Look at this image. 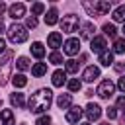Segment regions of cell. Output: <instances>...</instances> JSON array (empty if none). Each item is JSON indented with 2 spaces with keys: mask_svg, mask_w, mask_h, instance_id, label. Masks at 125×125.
I'll return each mask as SVG.
<instances>
[{
  "mask_svg": "<svg viewBox=\"0 0 125 125\" xmlns=\"http://www.w3.org/2000/svg\"><path fill=\"white\" fill-rule=\"evenodd\" d=\"M51 102H53V92L49 88H41L35 94H31V98L27 102V107H29L31 113H43L51 107Z\"/></svg>",
  "mask_w": 125,
  "mask_h": 125,
  "instance_id": "obj_1",
  "label": "cell"
},
{
  "mask_svg": "<svg viewBox=\"0 0 125 125\" xmlns=\"http://www.w3.org/2000/svg\"><path fill=\"white\" fill-rule=\"evenodd\" d=\"M8 39H10L14 45L23 43V41L27 39V27H25V25H20V23L10 25V29H8Z\"/></svg>",
  "mask_w": 125,
  "mask_h": 125,
  "instance_id": "obj_2",
  "label": "cell"
},
{
  "mask_svg": "<svg viewBox=\"0 0 125 125\" xmlns=\"http://www.w3.org/2000/svg\"><path fill=\"white\" fill-rule=\"evenodd\" d=\"M12 59H14V53L8 51L4 53V57L0 59V86H4L10 78V70H12Z\"/></svg>",
  "mask_w": 125,
  "mask_h": 125,
  "instance_id": "obj_3",
  "label": "cell"
},
{
  "mask_svg": "<svg viewBox=\"0 0 125 125\" xmlns=\"http://www.w3.org/2000/svg\"><path fill=\"white\" fill-rule=\"evenodd\" d=\"M61 27L64 33H74L78 27H80V18L76 14H68V16H62L61 20Z\"/></svg>",
  "mask_w": 125,
  "mask_h": 125,
  "instance_id": "obj_4",
  "label": "cell"
},
{
  "mask_svg": "<svg viewBox=\"0 0 125 125\" xmlns=\"http://www.w3.org/2000/svg\"><path fill=\"white\" fill-rule=\"evenodd\" d=\"M113 92H115V84H113L111 80H102L100 86H98V90H96V94H98L100 98H105V100L111 98Z\"/></svg>",
  "mask_w": 125,
  "mask_h": 125,
  "instance_id": "obj_5",
  "label": "cell"
},
{
  "mask_svg": "<svg viewBox=\"0 0 125 125\" xmlns=\"http://www.w3.org/2000/svg\"><path fill=\"white\" fill-rule=\"evenodd\" d=\"M66 55H70V57H74V55H78V51H80V39H76V37H70V39H66L64 41V49H62Z\"/></svg>",
  "mask_w": 125,
  "mask_h": 125,
  "instance_id": "obj_6",
  "label": "cell"
},
{
  "mask_svg": "<svg viewBox=\"0 0 125 125\" xmlns=\"http://www.w3.org/2000/svg\"><path fill=\"white\" fill-rule=\"evenodd\" d=\"M105 47H107V43H105V37H102V35H96V37L90 41V49H92V53L102 55V53L105 51Z\"/></svg>",
  "mask_w": 125,
  "mask_h": 125,
  "instance_id": "obj_7",
  "label": "cell"
},
{
  "mask_svg": "<svg viewBox=\"0 0 125 125\" xmlns=\"http://www.w3.org/2000/svg\"><path fill=\"white\" fill-rule=\"evenodd\" d=\"M8 14H10V18H14V20H20V18H23V16H25V6H23L21 2H18V4H12V6L8 8Z\"/></svg>",
  "mask_w": 125,
  "mask_h": 125,
  "instance_id": "obj_8",
  "label": "cell"
},
{
  "mask_svg": "<svg viewBox=\"0 0 125 125\" xmlns=\"http://www.w3.org/2000/svg\"><path fill=\"white\" fill-rule=\"evenodd\" d=\"M86 115H88L90 121H96V119H100V115H102V107H100L98 104L90 102V104L86 105Z\"/></svg>",
  "mask_w": 125,
  "mask_h": 125,
  "instance_id": "obj_9",
  "label": "cell"
},
{
  "mask_svg": "<svg viewBox=\"0 0 125 125\" xmlns=\"http://www.w3.org/2000/svg\"><path fill=\"white\" fill-rule=\"evenodd\" d=\"M82 113H84V111H82L80 105H72V107L66 111V121H68V123H78L80 117H82Z\"/></svg>",
  "mask_w": 125,
  "mask_h": 125,
  "instance_id": "obj_10",
  "label": "cell"
},
{
  "mask_svg": "<svg viewBox=\"0 0 125 125\" xmlns=\"http://www.w3.org/2000/svg\"><path fill=\"white\" fill-rule=\"evenodd\" d=\"M94 33H96V25H94L92 21L82 23V31H80V37H82V39H90V41H92V39L96 37Z\"/></svg>",
  "mask_w": 125,
  "mask_h": 125,
  "instance_id": "obj_11",
  "label": "cell"
},
{
  "mask_svg": "<svg viewBox=\"0 0 125 125\" xmlns=\"http://www.w3.org/2000/svg\"><path fill=\"white\" fill-rule=\"evenodd\" d=\"M82 78H84V82H94L96 78H100V68L98 66H88L84 72H82Z\"/></svg>",
  "mask_w": 125,
  "mask_h": 125,
  "instance_id": "obj_12",
  "label": "cell"
},
{
  "mask_svg": "<svg viewBox=\"0 0 125 125\" xmlns=\"http://www.w3.org/2000/svg\"><path fill=\"white\" fill-rule=\"evenodd\" d=\"M47 45H49L51 49H59V47L62 45V35H61L59 31H53V33L47 37Z\"/></svg>",
  "mask_w": 125,
  "mask_h": 125,
  "instance_id": "obj_13",
  "label": "cell"
},
{
  "mask_svg": "<svg viewBox=\"0 0 125 125\" xmlns=\"http://www.w3.org/2000/svg\"><path fill=\"white\" fill-rule=\"evenodd\" d=\"M31 55L33 57H37V59H43L45 57V47H43V43H39V41H35V43H31Z\"/></svg>",
  "mask_w": 125,
  "mask_h": 125,
  "instance_id": "obj_14",
  "label": "cell"
},
{
  "mask_svg": "<svg viewBox=\"0 0 125 125\" xmlns=\"http://www.w3.org/2000/svg\"><path fill=\"white\" fill-rule=\"evenodd\" d=\"M66 84V72L64 70H55L53 72V86H62Z\"/></svg>",
  "mask_w": 125,
  "mask_h": 125,
  "instance_id": "obj_15",
  "label": "cell"
},
{
  "mask_svg": "<svg viewBox=\"0 0 125 125\" xmlns=\"http://www.w3.org/2000/svg\"><path fill=\"white\" fill-rule=\"evenodd\" d=\"M0 123L2 125H14V113H12V109H2L0 111Z\"/></svg>",
  "mask_w": 125,
  "mask_h": 125,
  "instance_id": "obj_16",
  "label": "cell"
},
{
  "mask_svg": "<svg viewBox=\"0 0 125 125\" xmlns=\"http://www.w3.org/2000/svg\"><path fill=\"white\" fill-rule=\"evenodd\" d=\"M70 102H72V96H70V94H61V96L57 98V105H59L61 109L70 107Z\"/></svg>",
  "mask_w": 125,
  "mask_h": 125,
  "instance_id": "obj_17",
  "label": "cell"
},
{
  "mask_svg": "<svg viewBox=\"0 0 125 125\" xmlns=\"http://www.w3.org/2000/svg\"><path fill=\"white\" fill-rule=\"evenodd\" d=\"M57 21H59V12H57V8H51L47 12V16H45V23L47 25H55Z\"/></svg>",
  "mask_w": 125,
  "mask_h": 125,
  "instance_id": "obj_18",
  "label": "cell"
},
{
  "mask_svg": "<svg viewBox=\"0 0 125 125\" xmlns=\"http://www.w3.org/2000/svg\"><path fill=\"white\" fill-rule=\"evenodd\" d=\"M10 102H12V105H16V107H23V105H25V98H23V94H20V92H14V94L10 96Z\"/></svg>",
  "mask_w": 125,
  "mask_h": 125,
  "instance_id": "obj_19",
  "label": "cell"
},
{
  "mask_svg": "<svg viewBox=\"0 0 125 125\" xmlns=\"http://www.w3.org/2000/svg\"><path fill=\"white\" fill-rule=\"evenodd\" d=\"M111 62H113V53L105 49V51L100 55V64H102V66H109Z\"/></svg>",
  "mask_w": 125,
  "mask_h": 125,
  "instance_id": "obj_20",
  "label": "cell"
},
{
  "mask_svg": "<svg viewBox=\"0 0 125 125\" xmlns=\"http://www.w3.org/2000/svg\"><path fill=\"white\" fill-rule=\"evenodd\" d=\"M45 72H47V62H37V64H33V66H31V74H33V76H37V78H39V76H43Z\"/></svg>",
  "mask_w": 125,
  "mask_h": 125,
  "instance_id": "obj_21",
  "label": "cell"
},
{
  "mask_svg": "<svg viewBox=\"0 0 125 125\" xmlns=\"http://www.w3.org/2000/svg\"><path fill=\"white\" fill-rule=\"evenodd\" d=\"M94 6H96V10H98L100 16L102 14H107L111 10V2H94Z\"/></svg>",
  "mask_w": 125,
  "mask_h": 125,
  "instance_id": "obj_22",
  "label": "cell"
},
{
  "mask_svg": "<svg viewBox=\"0 0 125 125\" xmlns=\"http://www.w3.org/2000/svg\"><path fill=\"white\" fill-rule=\"evenodd\" d=\"M104 33H105V37H111V39H115L117 37V29H115V25L113 23H104Z\"/></svg>",
  "mask_w": 125,
  "mask_h": 125,
  "instance_id": "obj_23",
  "label": "cell"
},
{
  "mask_svg": "<svg viewBox=\"0 0 125 125\" xmlns=\"http://www.w3.org/2000/svg\"><path fill=\"white\" fill-rule=\"evenodd\" d=\"M111 53H115V55H123V53H125V37H123V39H115Z\"/></svg>",
  "mask_w": 125,
  "mask_h": 125,
  "instance_id": "obj_24",
  "label": "cell"
},
{
  "mask_svg": "<svg viewBox=\"0 0 125 125\" xmlns=\"http://www.w3.org/2000/svg\"><path fill=\"white\" fill-rule=\"evenodd\" d=\"M12 84H14L16 88H23V86L27 84V78H25L23 74H16V76H12Z\"/></svg>",
  "mask_w": 125,
  "mask_h": 125,
  "instance_id": "obj_25",
  "label": "cell"
},
{
  "mask_svg": "<svg viewBox=\"0 0 125 125\" xmlns=\"http://www.w3.org/2000/svg\"><path fill=\"white\" fill-rule=\"evenodd\" d=\"M113 21H123L125 23V6H119L113 10Z\"/></svg>",
  "mask_w": 125,
  "mask_h": 125,
  "instance_id": "obj_26",
  "label": "cell"
},
{
  "mask_svg": "<svg viewBox=\"0 0 125 125\" xmlns=\"http://www.w3.org/2000/svg\"><path fill=\"white\" fill-rule=\"evenodd\" d=\"M78 61H74V59H70V61H66V70L64 72H68V74H76L78 72Z\"/></svg>",
  "mask_w": 125,
  "mask_h": 125,
  "instance_id": "obj_27",
  "label": "cell"
},
{
  "mask_svg": "<svg viewBox=\"0 0 125 125\" xmlns=\"http://www.w3.org/2000/svg\"><path fill=\"white\" fill-rule=\"evenodd\" d=\"M66 86H68V90H70V92H78V90L82 88V84H80V80H78V78H70V80L66 82Z\"/></svg>",
  "mask_w": 125,
  "mask_h": 125,
  "instance_id": "obj_28",
  "label": "cell"
},
{
  "mask_svg": "<svg viewBox=\"0 0 125 125\" xmlns=\"http://www.w3.org/2000/svg\"><path fill=\"white\" fill-rule=\"evenodd\" d=\"M82 6L86 8V12H88V16H92V18H98V16H100L94 4H90V2H82Z\"/></svg>",
  "mask_w": 125,
  "mask_h": 125,
  "instance_id": "obj_29",
  "label": "cell"
},
{
  "mask_svg": "<svg viewBox=\"0 0 125 125\" xmlns=\"http://www.w3.org/2000/svg\"><path fill=\"white\" fill-rule=\"evenodd\" d=\"M49 62H53V64H61V62H62V55H61L59 51H53V53L49 55Z\"/></svg>",
  "mask_w": 125,
  "mask_h": 125,
  "instance_id": "obj_30",
  "label": "cell"
},
{
  "mask_svg": "<svg viewBox=\"0 0 125 125\" xmlns=\"http://www.w3.org/2000/svg\"><path fill=\"white\" fill-rule=\"evenodd\" d=\"M43 12H45V6H43L41 2H35V4L31 6V14H33V18L39 16V14H43Z\"/></svg>",
  "mask_w": 125,
  "mask_h": 125,
  "instance_id": "obj_31",
  "label": "cell"
},
{
  "mask_svg": "<svg viewBox=\"0 0 125 125\" xmlns=\"http://www.w3.org/2000/svg\"><path fill=\"white\" fill-rule=\"evenodd\" d=\"M16 64H18L20 70H27V68H29V59H27V57H20Z\"/></svg>",
  "mask_w": 125,
  "mask_h": 125,
  "instance_id": "obj_32",
  "label": "cell"
},
{
  "mask_svg": "<svg viewBox=\"0 0 125 125\" xmlns=\"http://www.w3.org/2000/svg\"><path fill=\"white\" fill-rule=\"evenodd\" d=\"M53 123V119L49 117V115H41L37 121H35V125H51Z\"/></svg>",
  "mask_w": 125,
  "mask_h": 125,
  "instance_id": "obj_33",
  "label": "cell"
},
{
  "mask_svg": "<svg viewBox=\"0 0 125 125\" xmlns=\"http://www.w3.org/2000/svg\"><path fill=\"white\" fill-rule=\"evenodd\" d=\"M25 27H37V18H33V16H29L27 20H25Z\"/></svg>",
  "mask_w": 125,
  "mask_h": 125,
  "instance_id": "obj_34",
  "label": "cell"
},
{
  "mask_svg": "<svg viewBox=\"0 0 125 125\" xmlns=\"http://www.w3.org/2000/svg\"><path fill=\"white\" fill-rule=\"evenodd\" d=\"M105 115H107V119H115L117 117V107H107L105 109Z\"/></svg>",
  "mask_w": 125,
  "mask_h": 125,
  "instance_id": "obj_35",
  "label": "cell"
},
{
  "mask_svg": "<svg viewBox=\"0 0 125 125\" xmlns=\"http://www.w3.org/2000/svg\"><path fill=\"white\" fill-rule=\"evenodd\" d=\"M117 88H119V90L125 94V76H121V78H119V82H117Z\"/></svg>",
  "mask_w": 125,
  "mask_h": 125,
  "instance_id": "obj_36",
  "label": "cell"
},
{
  "mask_svg": "<svg viewBox=\"0 0 125 125\" xmlns=\"http://www.w3.org/2000/svg\"><path fill=\"white\" fill-rule=\"evenodd\" d=\"M117 107H125V96H119L117 98Z\"/></svg>",
  "mask_w": 125,
  "mask_h": 125,
  "instance_id": "obj_37",
  "label": "cell"
},
{
  "mask_svg": "<svg viewBox=\"0 0 125 125\" xmlns=\"http://www.w3.org/2000/svg\"><path fill=\"white\" fill-rule=\"evenodd\" d=\"M2 53H6V41L0 37V55H2Z\"/></svg>",
  "mask_w": 125,
  "mask_h": 125,
  "instance_id": "obj_38",
  "label": "cell"
},
{
  "mask_svg": "<svg viewBox=\"0 0 125 125\" xmlns=\"http://www.w3.org/2000/svg\"><path fill=\"white\" fill-rule=\"evenodd\" d=\"M4 10H6V4H4V2H0V16H2V12H4Z\"/></svg>",
  "mask_w": 125,
  "mask_h": 125,
  "instance_id": "obj_39",
  "label": "cell"
},
{
  "mask_svg": "<svg viewBox=\"0 0 125 125\" xmlns=\"http://www.w3.org/2000/svg\"><path fill=\"white\" fill-rule=\"evenodd\" d=\"M4 31V21H2V18H0V33Z\"/></svg>",
  "mask_w": 125,
  "mask_h": 125,
  "instance_id": "obj_40",
  "label": "cell"
},
{
  "mask_svg": "<svg viewBox=\"0 0 125 125\" xmlns=\"http://www.w3.org/2000/svg\"><path fill=\"white\" fill-rule=\"evenodd\" d=\"M121 31H123V35H125V23H123V29H121Z\"/></svg>",
  "mask_w": 125,
  "mask_h": 125,
  "instance_id": "obj_41",
  "label": "cell"
},
{
  "mask_svg": "<svg viewBox=\"0 0 125 125\" xmlns=\"http://www.w3.org/2000/svg\"><path fill=\"white\" fill-rule=\"evenodd\" d=\"M123 121H125V109H123Z\"/></svg>",
  "mask_w": 125,
  "mask_h": 125,
  "instance_id": "obj_42",
  "label": "cell"
},
{
  "mask_svg": "<svg viewBox=\"0 0 125 125\" xmlns=\"http://www.w3.org/2000/svg\"><path fill=\"white\" fill-rule=\"evenodd\" d=\"M100 125H109V123H100Z\"/></svg>",
  "mask_w": 125,
  "mask_h": 125,
  "instance_id": "obj_43",
  "label": "cell"
},
{
  "mask_svg": "<svg viewBox=\"0 0 125 125\" xmlns=\"http://www.w3.org/2000/svg\"><path fill=\"white\" fill-rule=\"evenodd\" d=\"M82 125H90V123H82Z\"/></svg>",
  "mask_w": 125,
  "mask_h": 125,
  "instance_id": "obj_44",
  "label": "cell"
},
{
  "mask_svg": "<svg viewBox=\"0 0 125 125\" xmlns=\"http://www.w3.org/2000/svg\"><path fill=\"white\" fill-rule=\"evenodd\" d=\"M123 66H125V64H123Z\"/></svg>",
  "mask_w": 125,
  "mask_h": 125,
  "instance_id": "obj_45",
  "label": "cell"
}]
</instances>
